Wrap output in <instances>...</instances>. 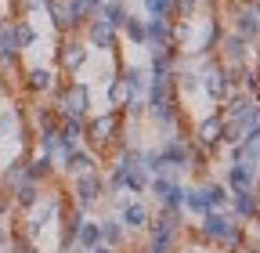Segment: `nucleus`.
I'll return each mask as SVG.
<instances>
[{
    "instance_id": "31",
    "label": "nucleus",
    "mask_w": 260,
    "mask_h": 253,
    "mask_svg": "<svg viewBox=\"0 0 260 253\" xmlns=\"http://www.w3.org/2000/svg\"><path fill=\"white\" fill-rule=\"evenodd\" d=\"M98 15H102L109 25H123L126 22V15H130V8H126V0H102V11H98Z\"/></svg>"
},
{
    "instance_id": "24",
    "label": "nucleus",
    "mask_w": 260,
    "mask_h": 253,
    "mask_svg": "<svg viewBox=\"0 0 260 253\" xmlns=\"http://www.w3.org/2000/svg\"><path fill=\"white\" fill-rule=\"evenodd\" d=\"M203 199L210 210H228V203H232V192H228V184L224 181H203Z\"/></svg>"
},
{
    "instance_id": "30",
    "label": "nucleus",
    "mask_w": 260,
    "mask_h": 253,
    "mask_svg": "<svg viewBox=\"0 0 260 253\" xmlns=\"http://www.w3.org/2000/svg\"><path fill=\"white\" fill-rule=\"evenodd\" d=\"M119 37H126L134 47H145V18L141 15H126V22L119 25Z\"/></svg>"
},
{
    "instance_id": "29",
    "label": "nucleus",
    "mask_w": 260,
    "mask_h": 253,
    "mask_svg": "<svg viewBox=\"0 0 260 253\" xmlns=\"http://www.w3.org/2000/svg\"><path fill=\"white\" fill-rule=\"evenodd\" d=\"M123 192H130V196H145V192H148V170H145V167H130V170H123Z\"/></svg>"
},
{
    "instance_id": "38",
    "label": "nucleus",
    "mask_w": 260,
    "mask_h": 253,
    "mask_svg": "<svg viewBox=\"0 0 260 253\" xmlns=\"http://www.w3.org/2000/svg\"><path fill=\"white\" fill-rule=\"evenodd\" d=\"M8 213H11V196H8V192H0V220H4Z\"/></svg>"
},
{
    "instance_id": "17",
    "label": "nucleus",
    "mask_w": 260,
    "mask_h": 253,
    "mask_svg": "<svg viewBox=\"0 0 260 253\" xmlns=\"http://www.w3.org/2000/svg\"><path fill=\"white\" fill-rule=\"evenodd\" d=\"M25 177L37 181V184H47L58 177V160L47 152H37V155H25Z\"/></svg>"
},
{
    "instance_id": "5",
    "label": "nucleus",
    "mask_w": 260,
    "mask_h": 253,
    "mask_svg": "<svg viewBox=\"0 0 260 253\" xmlns=\"http://www.w3.org/2000/svg\"><path fill=\"white\" fill-rule=\"evenodd\" d=\"M80 33H83V44H87L90 51H116V47H119V29L109 25L102 15H94V18L80 29Z\"/></svg>"
},
{
    "instance_id": "14",
    "label": "nucleus",
    "mask_w": 260,
    "mask_h": 253,
    "mask_svg": "<svg viewBox=\"0 0 260 253\" xmlns=\"http://www.w3.org/2000/svg\"><path fill=\"white\" fill-rule=\"evenodd\" d=\"M159 155L167 160L174 170H188V155H191V141L188 138H177V134H167L162 138V145H159Z\"/></svg>"
},
{
    "instance_id": "34",
    "label": "nucleus",
    "mask_w": 260,
    "mask_h": 253,
    "mask_svg": "<svg viewBox=\"0 0 260 253\" xmlns=\"http://www.w3.org/2000/svg\"><path fill=\"white\" fill-rule=\"evenodd\" d=\"M44 11L51 15V25L58 29V33H73V29H69V8H65V0H47Z\"/></svg>"
},
{
    "instance_id": "19",
    "label": "nucleus",
    "mask_w": 260,
    "mask_h": 253,
    "mask_svg": "<svg viewBox=\"0 0 260 253\" xmlns=\"http://www.w3.org/2000/svg\"><path fill=\"white\" fill-rule=\"evenodd\" d=\"M145 47H177L170 18H145Z\"/></svg>"
},
{
    "instance_id": "11",
    "label": "nucleus",
    "mask_w": 260,
    "mask_h": 253,
    "mask_svg": "<svg viewBox=\"0 0 260 253\" xmlns=\"http://www.w3.org/2000/svg\"><path fill=\"white\" fill-rule=\"evenodd\" d=\"M228 213L235 220H256L260 217V192L256 188H242V192H232V203H228Z\"/></svg>"
},
{
    "instance_id": "12",
    "label": "nucleus",
    "mask_w": 260,
    "mask_h": 253,
    "mask_svg": "<svg viewBox=\"0 0 260 253\" xmlns=\"http://www.w3.org/2000/svg\"><path fill=\"white\" fill-rule=\"evenodd\" d=\"M8 196H11V210H22V213H29L32 206H37V203L44 199V184H37V181L22 177L18 184H11V188H8Z\"/></svg>"
},
{
    "instance_id": "28",
    "label": "nucleus",
    "mask_w": 260,
    "mask_h": 253,
    "mask_svg": "<svg viewBox=\"0 0 260 253\" xmlns=\"http://www.w3.org/2000/svg\"><path fill=\"white\" fill-rule=\"evenodd\" d=\"M105 94H109V105H112V109H119V112L130 105V98H138V94H130V87L119 80V73H116V76H109V90H105Z\"/></svg>"
},
{
    "instance_id": "13",
    "label": "nucleus",
    "mask_w": 260,
    "mask_h": 253,
    "mask_svg": "<svg viewBox=\"0 0 260 253\" xmlns=\"http://www.w3.org/2000/svg\"><path fill=\"white\" fill-rule=\"evenodd\" d=\"M152 220V210L141 199H119V225L126 232H145Z\"/></svg>"
},
{
    "instance_id": "40",
    "label": "nucleus",
    "mask_w": 260,
    "mask_h": 253,
    "mask_svg": "<svg viewBox=\"0 0 260 253\" xmlns=\"http://www.w3.org/2000/svg\"><path fill=\"white\" fill-rule=\"evenodd\" d=\"M83 4L90 8V15H98V11H102V0H83Z\"/></svg>"
},
{
    "instance_id": "7",
    "label": "nucleus",
    "mask_w": 260,
    "mask_h": 253,
    "mask_svg": "<svg viewBox=\"0 0 260 253\" xmlns=\"http://www.w3.org/2000/svg\"><path fill=\"white\" fill-rule=\"evenodd\" d=\"M87 58H90V47L83 44V37H73V33H69V40H61V47H58V66H61L65 76H76V73L87 66Z\"/></svg>"
},
{
    "instance_id": "42",
    "label": "nucleus",
    "mask_w": 260,
    "mask_h": 253,
    "mask_svg": "<svg viewBox=\"0 0 260 253\" xmlns=\"http://www.w3.org/2000/svg\"><path fill=\"white\" fill-rule=\"evenodd\" d=\"M256 242H260V217H256Z\"/></svg>"
},
{
    "instance_id": "15",
    "label": "nucleus",
    "mask_w": 260,
    "mask_h": 253,
    "mask_svg": "<svg viewBox=\"0 0 260 253\" xmlns=\"http://www.w3.org/2000/svg\"><path fill=\"white\" fill-rule=\"evenodd\" d=\"M83 145V119L80 116H58V155Z\"/></svg>"
},
{
    "instance_id": "6",
    "label": "nucleus",
    "mask_w": 260,
    "mask_h": 253,
    "mask_svg": "<svg viewBox=\"0 0 260 253\" xmlns=\"http://www.w3.org/2000/svg\"><path fill=\"white\" fill-rule=\"evenodd\" d=\"M220 181L228 184V192H242V188H256V181H260V163H256V160H239V163H228Z\"/></svg>"
},
{
    "instance_id": "41",
    "label": "nucleus",
    "mask_w": 260,
    "mask_h": 253,
    "mask_svg": "<svg viewBox=\"0 0 260 253\" xmlns=\"http://www.w3.org/2000/svg\"><path fill=\"white\" fill-rule=\"evenodd\" d=\"M249 4H253V11H256V15H260V0H249Z\"/></svg>"
},
{
    "instance_id": "43",
    "label": "nucleus",
    "mask_w": 260,
    "mask_h": 253,
    "mask_svg": "<svg viewBox=\"0 0 260 253\" xmlns=\"http://www.w3.org/2000/svg\"><path fill=\"white\" fill-rule=\"evenodd\" d=\"M246 253H260V242H256V246H253V249H246Z\"/></svg>"
},
{
    "instance_id": "32",
    "label": "nucleus",
    "mask_w": 260,
    "mask_h": 253,
    "mask_svg": "<svg viewBox=\"0 0 260 253\" xmlns=\"http://www.w3.org/2000/svg\"><path fill=\"white\" fill-rule=\"evenodd\" d=\"M184 213H191V217H203L210 206H206V199H203V188L199 184H184Z\"/></svg>"
},
{
    "instance_id": "18",
    "label": "nucleus",
    "mask_w": 260,
    "mask_h": 253,
    "mask_svg": "<svg viewBox=\"0 0 260 253\" xmlns=\"http://www.w3.org/2000/svg\"><path fill=\"white\" fill-rule=\"evenodd\" d=\"M145 116L159 126L162 134H174L177 131V123H181V109H177V94L170 102H162V105H152V109H145Z\"/></svg>"
},
{
    "instance_id": "45",
    "label": "nucleus",
    "mask_w": 260,
    "mask_h": 253,
    "mask_svg": "<svg viewBox=\"0 0 260 253\" xmlns=\"http://www.w3.org/2000/svg\"><path fill=\"white\" fill-rule=\"evenodd\" d=\"M256 163H260V155H256Z\"/></svg>"
},
{
    "instance_id": "37",
    "label": "nucleus",
    "mask_w": 260,
    "mask_h": 253,
    "mask_svg": "<svg viewBox=\"0 0 260 253\" xmlns=\"http://www.w3.org/2000/svg\"><path fill=\"white\" fill-rule=\"evenodd\" d=\"M15 126H22V112L18 109H4V112H0V134L15 131Z\"/></svg>"
},
{
    "instance_id": "4",
    "label": "nucleus",
    "mask_w": 260,
    "mask_h": 253,
    "mask_svg": "<svg viewBox=\"0 0 260 253\" xmlns=\"http://www.w3.org/2000/svg\"><path fill=\"white\" fill-rule=\"evenodd\" d=\"M191 145H199L206 148L210 155H217L224 148V116L220 109H213L210 116H203L199 123H195V134H191Z\"/></svg>"
},
{
    "instance_id": "26",
    "label": "nucleus",
    "mask_w": 260,
    "mask_h": 253,
    "mask_svg": "<svg viewBox=\"0 0 260 253\" xmlns=\"http://www.w3.org/2000/svg\"><path fill=\"white\" fill-rule=\"evenodd\" d=\"M98 242H102V220H94V217H83V225L76 232V249H94Z\"/></svg>"
},
{
    "instance_id": "8",
    "label": "nucleus",
    "mask_w": 260,
    "mask_h": 253,
    "mask_svg": "<svg viewBox=\"0 0 260 253\" xmlns=\"http://www.w3.org/2000/svg\"><path fill=\"white\" fill-rule=\"evenodd\" d=\"M232 225H235V217L228 213V210H206V213L199 217V239L217 246L228 232H232Z\"/></svg>"
},
{
    "instance_id": "44",
    "label": "nucleus",
    "mask_w": 260,
    "mask_h": 253,
    "mask_svg": "<svg viewBox=\"0 0 260 253\" xmlns=\"http://www.w3.org/2000/svg\"><path fill=\"white\" fill-rule=\"evenodd\" d=\"M0 141H4V134H0Z\"/></svg>"
},
{
    "instance_id": "1",
    "label": "nucleus",
    "mask_w": 260,
    "mask_h": 253,
    "mask_svg": "<svg viewBox=\"0 0 260 253\" xmlns=\"http://www.w3.org/2000/svg\"><path fill=\"white\" fill-rule=\"evenodd\" d=\"M119 131H123V112L109 109L102 116H87L83 119V145L87 148H116L119 145Z\"/></svg>"
},
{
    "instance_id": "27",
    "label": "nucleus",
    "mask_w": 260,
    "mask_h": 253,
    "mask_svg": "<svg viewBox=\"0 0 260 253\" xmlns=\"http://www.w3.org/2000/svg\"><path fill=\"white\" fill-rule=\"evenodd\" d=\"M126 235H130V232L119 225V217H102V242H105V246H112V249H123Z\"/></svg>"
},
{
    "instance_id": "22",
    "label": "nucleus",
    "mask_w": 260,
    "mask_h": 253,
    "mask_svg": "<svg viewBox=\"0 0 260 253\" xmlns=\"http://www.w3.org/2000/svg\"><path fill=\"white\" fill-rule=\"evenodd\" d=\"M119 80L130 87V94L145 98V87H148V69H145V66H134V61H126V66L119 69Z\"/></svg>"
},
{
    "instance_id": "36",
    "label": "nucleus",
    "mask_w": 260,
    "mask_h": 253,
    "mask_svg": "<svg viewBox=\"0 0 260 253\" xmlns=\"http://www.w3.org/2000/svg\"><path fill=\"white\" fill-rule=\"evenodd\" d=\"M148 18H170L174 22V0H141Z\"/></svg>"
},
{
    "instance_id": "33",
    "label": "nucleus",
    "mask_w": 260,
    "mask_h": 253,
    "mask_svg": "<svg viewBox=\"0 0 260 253\" xmlns=\"http://www.w3.org/2000/svg\"><path fill=\"white\" fill-rule=\"evenodd\" d=\"M25 177V155H15V160L4 163V170H0V188H11Z\"/></svg>"
},
{
    "instance_id": "39",
    "label": "nucleus",
    "mask_w": 260,
    "mask_h": 253,
    "mask_svg": "<svg viewBox=\"0 0 260 253\" xmlns=\"http://www.w3.org/2000/svg\"><path fill=\"white\" fill-rule=\"evenodd\" d=\"M22 8L25 11H40V8H47V0H22Z\"/></svg>"
},
{
    "instance_id": "9",
    "label": "nucleus",
    "mask_w": 260,
    "mask_h": 253,
    "mask_svg": "<svg viewBox=\"0 0 260 253\" xmlns=\"http://www.w3.org/2000/svg\"><path fill=\"white\" fill-rule=\"evenodd\" d=\"M232 33L246 44L260 40V15L253 11V4H232Z\"/></svg>"
},
{
    "instance_id": "16",
    "label": "nucleus",
    "mask_w": 260,
    "mask_h": 253,
    "mask_svg": "<svg viewBox=\"0 0 260 253\" xmlns=\"http://www.w3.org/2000/svg\"><path fill=\"white\" fill-rule=\"evenodd\" d=\"M249 47H253V44H246L242 37L224 33L220 44H217V51H220L217 61H224V66H246V61H249Z\"/></svg>"
},
{
    "instance_id": "23",
    "label": "nucleus",
    "mask_w": 260,
    "mask_h": 253,
    "mask_svg": "<svg viewBox=\"0 0 260 253\" xmlns=\"http://www.w3.org/2000/svg\"><path fill=\"white\" fill-rule=\"evenodd\" d=\"M11 40H15V51H29L40 40V33H37V25H32L29 18H15L11 22Z\"/></svg>"
},
{
    "instance_id": "3",
    "label": "nucleus",
    "mask_w": 260,
    "mask_h": 253,
    "mask_svg": "<svg viewBox=\"0 0 260 253\" xmlns=\"http://www.w3.org/2000/svg\"><path fill=\"white\" fill-rule=\"evenodd\" d=\"M102 199H105V174L102 170H87V174L73 177V206L76 210L90 213Z\"/></svg>"
},
{
    "instance_id": "35",
    "label": "nucleus",
    "mask_w": 260,
    "mask_h": 253,
    "mask_svg": "<svg viewBox=\"0 0 260 253\" xmlns=\"http://www.w3.org/2000/svg\"><path fill=\"white\" fill-rule=\"evenodd\" d=\"M224 253H239V249H246V225H239V220H235V225H232V232H228L220 242H217Z\"/></svg>"
},
{
    "instance_id": "20",
    "label": "nucleus",
    "mask_w": 260,
    "mask_h": 253,
    "mask_svg": "<svg viewBox=\"0 0 260 253\" xmlns=\"http://www.w3.org/2000/svg\"><path fill=\"white\" fill-rule=\"evenodd\" d=\"M18 54H22V51H15L11 22H8V18H0V76H8V73L18 66Z\"/></svg>"
},
{
    "instance_id": "2",
    "label": "nucleus",
    "mask_w": 260,
    "mask_h": 253,
    "mask_svg": "<svg viewBox=\"0 0 260 253\" xmlns=\"http://www.w3.org/2000/svg\"><path fill=\"white\" fill-rule=\"evenodd\" d=\"M54 94H58V102H54V112H58V116H80V119H87L90 109H94V102H90V87H87L83 80L58 83Z\"/></svg>"
},
{
    "instance_id": "25",
    "label": "nucleus",
    "mask_w": 260,
    "mask_h": 253,
    "mask_svg": "<svg viewBox=\"0 0 260 253\" xmlns=\"http://www.w3.org/2000/svg\"><path fill=\"white\" fill-rule=\"evenodd\" d=\"M174 94H177V90H174V83H170V80H152V76H148V87H145V109L170 102Z\"/></svg>"
},
{
    "instance_id": "10",
    "label": "nucleus",
    "mask_w": 260,
    "mask_h": 253,
    "mask_svg": "<svg viewBox=\"0 0 260 253\" xmlns=\"http://www.w3.org/2000/svg\"><path fill=\"white\" fill-rule=\"evenodd\" d=\"M58 174H69V177H76V174H87V170H98V155H94V148H87V145H76L73 152H65V155H58Z\"/></svg>"
},
{
    "instance_id": "21",
    "label": "nucleus",
    "mask_w": 260,
    "mask_h": 253,
    "mask_svg": "<svg viewBox=\"0 0 260 253\" xmlns=\"http://www.w3.org/2000/svg\"><path fill=\"white\" fill-rule=\"evenodd\" d=\"M54 87H58V80H54V69L32 66V69L25 73V90H29V94H51Z\"/></svg>"
}]
</instances>
